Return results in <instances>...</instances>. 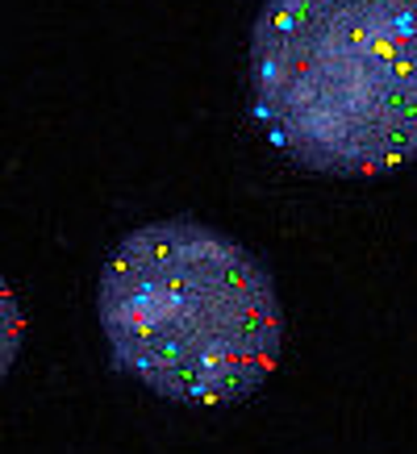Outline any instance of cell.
Returning a JSON list of instances; mask_svg holds the SVG:
<instances>
[{"label":"cell","instance_id":"6da1fadb","mask_svg":"<svg viewBox=\"0 0 417 454\" xmlns=\"http://www.w3.org/2000/svg\"><path fill=\"white\" fill-rule=\"evenodd\" d=\"M97 317L117 372L184 409L242 404L284 355L271 271L196 217L130 230L100 267Z\"/></svg>","mask_w":417,"mask_h":454},{"label":"cell","instance_id":"7a4b0ae2","mask_svg":"<svg viewBox=\"0 0 417 454\" xmlns=\"http://www.w3.org/2000/svg\"><path fill=\"white\" fill-rule=\"evenodd\" d=\"M250 113L318 176L380 179L417 163V0H264Z\"/></svg>","mask_w":417,"mask_h":454}]
</instances>
